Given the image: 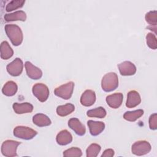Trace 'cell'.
<instances>
[{
    "mask_svg": "<svg viewBox=\"0 0 157 157\" xmlns=\"http://www.w3.org/2000/svg\"><path fill=\"white\" fill-rule=\"evenodd\" d=\"M68 126L78 136H83L86 132L85 126L77 118L69 119L68 121Z\"/></svg>",
    "mask_w": 157,
    "mask_h": 157,
    "instance_id": "11",
    "label": "cell"
},
{
    "mask_svg": "<svg viewBox=\"0 0 157 157\" xmlns=\"http://www.w3.org/2000/svg\"><path fill=\"white\" fill-rule=\"evenodd\" d=\"M118 86V78L116 73L109 72L105 74L101 80L102 89L105 92L115 90Z\"/></svg>",
    "mask_w": 157,
    "mask_h": 157,
    "instance_id": "2",
    "label": "cell"
},
{
    "mask_svg": "<svg viewBox=\"0 0 157 157\" xmlns=\"http://www.w3.org/2000/svg\"><path fill=\"white\" fill-rule=\"evenodd\" d=\"M37 132L34 129L25 126H17L13 129V135L18 138L30 140L34 137Z\"/></svg>",
    "mask_w": 157,
    "mask_h": 157,
    "instance_id": "4",
    "label": "cell"
},
{
    "mask_svg": "<svg viewBox=\"0 0 157 157\" xmlns=\"http://www.w3.org/2000/svg\"><path fill=\"white\" fill-rule=\"evenodd\" d=\"M6 69L10 75L15 77L18 76L23 71V61L20 58H16L13 61L7 65Z\"/></svg>",
    "mask_w": 157,
    "mask_h": 157,
    "instance_id": "8",
    "label": "cell"
},
{
    "mask_svg": "<svg viewBox=\"0 0 157 157\" xmlns=\"http://www.w3.org/2000/svg\"><path fill=\"white\" fill-rule=\"evenodd\" d=\"M101 146L98 144H91L86 150L87 157H96L101 151Z\"/></svg>",
    "mask_w": 157,
    "mask_h": 157,
    "instance_id": "25",
    "label": "cell"
},
{
    "mask_svg": "<svg viewBox=\"0 0 157 157\" xmlns=\"http://www.w3.org/2000/svg\"><path fill=\"white\" fill-rule=\"evenodd\" d=\"M32 91L34 96L42 102L47 101L49 96V90L48 86L42 83H37L34 85Z\"/></svg>",
    "mask_w": 157,
    "mask_h": 157,
    "instance_id": "6",
    "label": "cell"
},
{
    "mask_svg": "<svg viewBox=\"0 0 157 157\" xmlns=\"http://www.w3.org/2000/svg\"><path fill=\"white\" fill-rule=\"evenodd\" d=\"M13 109L17 114H23L30 113L33 110V105L29 102L18 103L15 102L13 104Z\"/></svg>",
    "mask_w": 157,
    "mask_h": 157,
    "instance_id": "17",
    "label": "cell"
},
{
    "mask_svg": "<svg viewBox=\"0 0 157 157\" xmlns=\"http://www.w3.org/2000/svg\"><path fill=\"white\" fill-rule=\"evenodd\" d=\"M151 149L150 144L146 140H139L134 142L131 147L132 153L137 156H142L148 153Z\"/></svg>",
    "mask_w": 157,
    "mask_h": 157,
    "instance_id": "7",
    "label": "cell"
},
{
    "mask_svg": "<svg viewBox=\"0 0 157 157\" xmlns=\"http://www.w3.org/2000/svg\"><path fill=\"white\" fill-rule=\"evenodd\" d=\"M121 75L124 76L132 75L136 72V67L132 62L125 61L118 65Z\"/></svg>",
    "mask_w": 157,
    "mask_h": 157,
    "instance_id": "9",
    "label": "cell"
},
{
    "mask_svg": "<svg viewBox=\"0 0 157 157\" xmlns=\"http://www.w3.org/2000/svg\"><path fill=\"white\" fill-rule=\"evenodd\" d=\"M1 57L3 59H8L13 55V51L7 41H3L0 47Z\"/></svg>",
    "mask_w": 157,
    "mask_h": 157,
    "instance_id": "21",
    "label": "cell"
},
{
    "mask_svg": "<svg viewBox=\"0 0 157 157\" xmlns=\"http://www.w3.org/2000/svg\"><path fill=\"white\" fill-rule=\"evenodd\" d=\"M74 87L73 82H69L55 89L54 93L56 96L64 99H69L71 98Z\"/></svg>",
    "mask_w": 157,
    "mask_h": 157,
    "instance_id": "5",
    "label": "cell"
},
{
    "mask_svg": "<svg viewBox=\"0 0 157 157\" xmlns=\"http://www.w3.org/2000/svg\"><path fill=\"white\" fill-rule=\"evenodd\" d=\"M33 121L34 124L39 127H44L49 126L52 121L46 115L43 113H37L33 117Z\"/></svg>",
    "mask_w": 157,
    "mask_h": 157,
    "instance_id": "18",
    "label": "cell"
},
{
    "mask_svg": "<svg viewBox=\"0 0 157 157\" xmlns=\"http://www.w3.org/2000/svg\"><path fill=\"white\" fill-rule=\"evenodd\" d=\"M90 132L93 136H96L101 134L105 129V124L102 121H96L88 120L87 121Z\"/></svg>",
    "mask_w": 157,
    "mask_h": 157,
    "instance_id": "15",
    "label": "cell"
},
{
    "mask_svg": "<svg viewBox=\"0 0 157 157\" xmlns=\"http://www.w3.org/2000/svg\"><path fill=\"white\" fill-rule=\"evenodd\" d=\"M145 21L150 25L151 26H156L157 23V15L156 11L153 10L147 12L145 16Z\"/></svg>",
    "mask_w": 157,
    "mask_h": 157,
    "instance_id": "28",
    "label": "cell"
},
{
    "mask_svg": "<svg viewBox=\"0 0 157 157\" xmlns=\"http://www.w3.org/2000/svg\"><path fill=\"white\" fill-rule=\"evenodd\" d=\"M149 127L151 130L157 129V114L154 113L151 114L149 118Z\"/></svg>",
    "mask_w": 157,
    "mask_h": 157,
    "instance_id": "30",
    "label": "cell"
},
{
    "mask_svg": "<svg viewBox=\"0 0 157 157\" xmlns=\"http://www.w3.org/2000/svg\"><path fill=\"white\" fill-rule=\"evenodd\" d=\"M18 86L13 81L7 82L2 88V93L7 96H12L15 95L17 91Z\"/></svg>",
    "mask_w": 157,
    "mask_h": 157,
    "instance_id": "20",
    "label": "cell"
},
{
    "mask_svg": "<svg viewBox=\"0 0 157 157\" xmlns=\"http://www.w3.org/2000/svg\"><path fill=\"white\" fill-rule=\"evenodd\" d=\"M87 116L89 117H96L103 118L106 116V111L102 107H98L87 111Z\"/></svg>",
    "mask_w": 157,
    "mask_h": 157,
    "instance_id": "24",
    "label": "cell"
},
{
    "mask_svg": "<svg viewBox=\"0 0 157 157\" xmlns=\"http://www.w3.org/2000/svg\"><path fill=\"white\" fill-rule=\"evenodd\" d=\"M80 103L82 105L89 107L94 104L96 101V94L95 92L91 90H85L81 96Z\"/></svg>",
    "mask_w": 157,
    "mask_h": 157,
    "instance_id": "12",
    "label": "cell"
},
{
    "mask_svg": "<svg viewBox=\"0 0 157 157\" xmlns=\"http://www.w3.org/2000/svg\"><path fill=\"white\" fill-rule=\"evenodd\" d=\"M56 140L60 145H66L72 141V136L67 130L64 129L58 133Z\"/></svg>",
    "mask_w": 157,
    "mask_h": 157,
    "instance_id": "16",
    "label": "cell"
},
{
    "mask_svg": "<svg viewBox=\"0 0 157 157\" xmlns=\"http://www.w3.org/2000/svg\"><path fill=\"white\" fill-rule=\"evenodd\" d=\"M144 114V110L142 109H138L133 111L126 112L123 115L124 120L129 121H135Z\"/></svg>",
    "mask_w": 157,
    "mask_h": 157,
    "instance_id": "23",
    "label": "cell"
},
{
    "mask_svg": "<svg viewBox=\"0 0 157 157\" xmlns=\"http://www.w3.org/2000/svg\"><path fill=\"white\" fill-rule=\"evenodd\" d=\"M5 31L14 46L20 45L23 39V33L21 28L14 24H7L5 26Z\"/></svg>",
    "mask_w": 157,
    "mask_h": 157,
    "instance_id": "1",
    "label": "cell"
},
{
    "mask_svg": "<svg viewBox=\"0 0 157 157\" xmlns=\"http://www.w3.org/2000/svg\"><path fill=\"white\" fill-rule=\"evenodd\" d=\"M20 144L21 142L13 140H5L2 144L1 149L2 155L6 157L17 156V149Z\"/></svg>",
    "mask_w": 157,
    "mask_h": 157,
    "instance_id": "3",
    "label": "cell"
},
{
    "mask_svg": "<svg viewBox=\"0 0 157 157\" xmlns=\"http://www.w3.org/2000/svg\"><path fill=\"white\" fill-rule=\"evenodd\" d=\"M74 109L75 107L72 104L67 103L58 106L56 108V113L60 117H65L74 112Z\"/></svg>",
    "mask_w": 157,
    "mask_h": 157,
    "instance_id": "22",
    "label": "cell"
},
{
    "mask_svg": "<svg viewBox=\"0 0 157 157\" xmlns=\"http://www.w3.org/2000/svg\"><path fill=\"white\" fill-rule=\"evenodd\" d=\"M114 154H115L114 150L113 149L109 148V149H106L105 150H104V151L102 154L101 156L102 157H112L114 156Z\"/></svg>",
    "mask_w": 157,
    "mask_h": 157,
    "instance_id": "31",
    "label": "cell"
},
{
    "mask_svg": "<svg viewBox=\"0 0 157 157\" xmlns=\"http://www.w3.org/2000/svg\"><path fill=\"white\" fill-rule=\"evenodd\" d=\"M146 42L147 45L151 49L156 50L157 48V40L155 34L149 33L146 36Z\"/></svg>",
    "mask_w": 157,
    "mask_h": 157,
    "instance_id": "29",
    "label": "cell"
},
{
    "mask_svg": "<svg viewBox=\"0 0 157 157\" xmlns=\"http://www.w3.org/2000/svg\"><path fill=\"white\" fill-rule=\"evenodd\" d=\"M26 19V14L23 10H18L13 13H6L4 15V20L6 21H25Z\"/></svg>",
    "mask_w": 157,
    "mask_h": 157,
    "instance_id": "19",
    "label": "cell"
},
{
    "mask_svg": "<svg viewBox=\"0 0 157 157\" xmlns=\"http://www.w3.org/2000/svg\"><path fill=\"white\" fill-rule=\"evenodd\" d=\"M141 102L139 93L136 90H131L128 92L126 106L128 108H133L138 105Z\"/></svg>",
    "mask_w": 157,
    "mask_h": 157,
    "instance_id": "13",
    "label": "cell"
},
{
    "mask_svg": "<svg viewBox=\"0 0 157 157\" xmlns=\"http://www.w3.org/2000/svg\"><path fill=\"white\" fill-rule=\"evenodd\" d=\"M82 155V150L77 147L70 148L63 152V156L65 157H80Z\"/></svg>",
    "mask_w": 157,
    "mask_h": 157,
    "instance_id": "27",
    "label": "cell"
},
{
    "mask_svg": "<svg viewBox=\"0 0 157 157\" xmlns=\"http://www.w3.org/2000/svg\"><path fill=\"white\" fill-rule=\"evenodd\" d=\"M123 99V96L121 93H116L106 97V102L107 104L113 109L118 108L121 105Z\"/></svg>",
    "mask_w": 157,
    "mask_h": 157,
    "instance_id": "14",
    "label": "cell"
},
{
    "mask_svg": "<svg viewBox=\"0 0 157 157\" xmlns=\"http://www.w3.org/2000/svg\"><path fill=\"white\" fill-rule=\"evenodd\" d=\"M27 75L31 79L37 80L42 77V72L39 67L33 65L29 61H26L25 63Z\"/></svg>",
    "mask_w": 157,
    "mask_h": 157,
    "instance_id": "10",
    "label": "cell"
},
{
    "mask_svg": "<svg viewBox=\"0 0 157 157\" xmlns=\"http://www.w3.org/2000/svg\"><path fill=\"white\" fill-rule=\"evenodd\" d=\"M25 2V1L24 0H12L6 5V10L7 12H10L13 10H16L23 7Z\"/></svg>",
    "mask_w": 157,
    "mask_h": 157,
    "instance_id": "26",
    "label": "cell"
}]
</instances>
